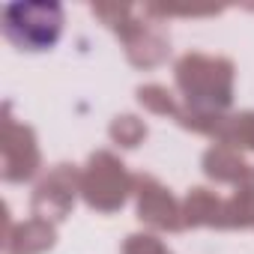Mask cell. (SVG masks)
Masks as SVG:
<instances>
[{"label": "cell", "mask_w": 254, "mask_h": 254, "mask_svg": "<svg viewBox=\"0 0 254 254\" xmlns=\"http://www.w3.org/2000/svg\"><path fill=\"white\" fill-rule=\"evenodd\" d=\"M63 12L54 3H12L6 6V36L30 51L51 48L60 36Z\"/></svg>", "instance_id": "cell-1"}]
</instances>
